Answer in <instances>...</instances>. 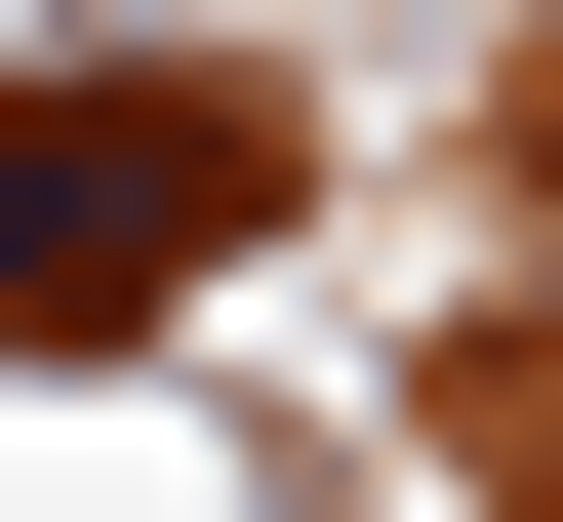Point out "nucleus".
I'll use <instances>...</instances> for the list:
<instances>
[{"label":"nucleus","mask_w":563,"mask_h":522,"mask_svg":"<svg viewBox=\"0 0 563 522\" xmlns=\"http://www.w3.org/2000/svg\"><path fill=\"white\" fill-rule=\"evenodd\" d=\"M242 201H282L242 81H0V322H162Z\"/></svg>","instance_id":"f257e3e1"}]
</instances>
